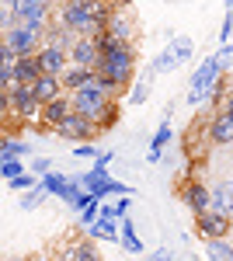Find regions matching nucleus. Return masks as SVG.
Returning a JSON list of instances; mask_svg holds the SVG:
<instances>
[{
	"label": "nucleus",
	"instance_id": "nucleus-14",
	"mask_svg": "<svg viewBox=\"0 0 233 261\" xmlns=\"http://www.w3.org/2000/svg\"><path fill=\"white\" fill-rule=\"evenodd\" d=\"M205 136H209L213 146H226V143H233V119L223 112V108L213 112V119L205 122Z\"/></svg>",
	"mask_w": 233,
	"mask_h": 261
},
{
	"label": "nucleus",
	"instance_id": "nucleus-51",
	"mask_svg": "<svg viewBox=\"0 0 233 261\" xmlns=\"http://www.w3.org/2000/svg\"><path fill=\"white\" fill-rule=\"evenodd\" d=\"M94 164H101V167H112V153H101Z\"/></svg>",
	"mask_w": 233,
	"mask_h": 261
},
{
	"label": "nucleus",
	"instance_id": "nucleus-25",
	"mask_svg": "<svg viewBox=\"0 0 233 261\" xmlns=\"http://www.w3.org/2000/svg\"><path fill=\"white\" fill-rule=\"evenodd\" d=\"M42 77L39 63H35V56H18L14 60V81L18 84H35Z\"/></svg>",
	"mask_w": 233,
	"mask_h": 261
},
{
	"label": "nucleus",
	"instance_id": "nucleus-39",
	"mask_svg": "<svg viewBox=\"0 0 233 261\" xmlns=\"http://www.w3.org/2000/svg\"><path fill=\"white\" fill-rule=\"evenodd\" d=\"M80 178H70V185H66V192H63V199L59 202H66V205H77V199H80Z\"/></svg>",
	"mask_w": 233,
	"mask_h": 261
},
{
	"label": "nucleus",
	"instance_id": "nucleus-6",
	"mask_svg": "<svg viewBox=\"0 0 233 261\" xmlns=\"http://www.w3.org/2000/svg\"><path fill=\"white\" fill-rule=\"evenodd\" d=\"M66 98H70V108H73L77 115H84V119H91V122H94V115L101 112V108H105V105H108V101H112L108 94H105V91H101L97 77H94L91 84H84L80 91L66 94Z\"/></svg>",
	"mask_w": 233,
	"mask_h": 261
},
{
	"label": "nucleus",
	"instance_id": "nucleus-4",
	"mask_svg": "<svg viewBox=\"0 0 233 261\" xmlns=\"http://www.w3.org/2000/svg\"><path fill=\"white\" fill-rule=\"evenodd\" d=\"M223 66H226V60L216 53V56H209V60H205V63H202V66L192 73V81H188V105H192V108L205 101V94H209L213 81L223 73Z\"/></svg>",
	"mask_w": 233,
	"mask_h": 261
},
{
	"label": "nucleus",
	"instance_id": "nucleus-55",
	"mask_svg": "<svg viewBox=\"0 0 233 261\" xmlns=\"http://www.w3.org/2000/svg\"><path fill=\"white\" fill-rule=\"evenodd\" d=\"M230 49H233V42H230Z\"/></svg>",
	"mask_w": 233,
	"mask_h": 261
},
{
	"label": "nucleus",
	"instance_id": "nucleus-21",
	"mask_svg": "<svg viewBox=\"0 0 233 261\" xmlns=\"http://www.w3.org/2000/svg\"><path fill=\"white\" fill-rule=\"evenodd\" d=\"M84 237H91V241H118V220L97 216V220L84 230Z\"/></svg>",
	"mask_w": 233,
	"mask_h": 261
},
{
	"label": "nucleus",
	"instance_id": "nucleus-30",
	"mask_svg": "<svg viewBox=\"0 0 233 261\" xmlns=\"http://www.w3.org/2000/svg\"><path fill=\"white\" fill-rule=\"evenodd\" d=\"M226 91H230V87H226V81H223V77H216V81H213V87H209V94H205V101L213 105L216 112L223 108V98H226Z\"/></svg>",
	"mask_w": 233,
	"mask_h": 261
},
{
	"label": "nucleus",
	"instance_id": "nucleus-43",
	"mask_svg": "<svg viewBox=\"0 0 233 261\" xmlns=\"http://www.w3.org/2000/svg\"><path fill=\"white\" fill-rule=\"evenodd\" d=\"M97 205H101V202H97ZM97 205H87V209H80V230H87V226L97 220Z\"/></svg>",
	"mask_w": 233,
	"mask_h": 261
},
{
	"label": "nucleus",
	"instance_id": "nucleus-1",
	"mask_svg": "<svg viewBox=\"0 0 233 261\" xmlns=\"http://www.w3.org/2000/svg\"><path fill=\"white\" fill-rule=\"evenodd\" d=\"M94 42H97V53H101L94 73L105 77L108 84H115L118 91H129L133 81H136V45L118 42L112 35H105V32H97Z\"/></svg>",
	"mask_w": 233,
	"mask_h": 261
},
{
	"label": "nucleus",
	"instance_id": "nucleus-37",
	"mask_svg": "<svg viewBox=\"0 0 233 261\" xmlns=\"http://www.w3.org/2000/svg\"><path fill=\"white\" fill-rule=\"evenodd\" d=\"M129 205H133V195H115V202H112V216H115V220H125V216H129Z\"/></svg>",
	"mask_w": 233,
	"mask_h": 261
},
{
	"label": "nucleus",
	"instance_id": "nucleus-42",
	"mask_svg": "<svg viewBox=\"0 0 233 261\" xmlns=\"http://www.w3.org/2000/svg\"><path fill=\"white\" fill-rule=\"evenodd\" d=\"M14 84V66H0V91H11Z\"/></svg>",
	"mask_w": 233,
	"mask_h": 261
},
{
	"label": "nucleus",
	"instance_id": "nucleus-11",
	"mask_svg": "<svg viewBox=\"0 0 233 261\" xmlns=\"http://www.w3.org/2000/svg\"><path fill=\"white\" fill-rule=\"evenodd\" d=\"M70 66H87V70H94L97 60H101V53H97V42L94 35H80L73 45H70Z\"/></svg>",
	"mask_w": 233,
	"mask_h": 261
},
{
	"label": "nucleus",
	"instance_id": "nucleus-44",
	"mask_svg": "<svg viewBox=\"0 0 233 261\" xmlns=\"http://www.w3.org/2000/svg\"><path fill=\"white\" fill-rule=\"evenodd\" d=\"M233 35V11H226V18H223V28H219V42L226 45V39Z\"/></svg>",
	"mask_w": 233,
	"mask_h": 261
},
{
	"label": "nucleus",
	"instance_id": "nucleus-15",
	"mask_svg": "<svg viewBox=\"0 0 233 261\" xmlns=\"http://www.w3.org/2000/svg\"><path fill=\"white\" fill-rule=\"evenodd\" d=\"M108 178H112V174H108V167L94 164L87 174H80V188H84V192H91V195L101 202L105 195H108Z\"/></svg>",
	"mask_w": 233,
	"mask_h": 261
},
{
	"label": "nucleus",
	"instance_id": "nucleus-33",
	"mask_svg": "<svg viewBox=\"0 0 233 261\" xmlns=\"http://www.w3.org/2000/svg\"><path fill=\"white\" fill-rule=\"evenodd\" d=\"M174 66H177V60H174V53H171V45H167V49H164V53L153 60V66H150V70H153V73H167V70H174Z\"/></svg>",
	"mask_w": 233,
	"mask_h": 261
},
{
	"label": "nucleus",
	"instance_id": "nucleus-36",
	"mask_svg": "<svg viewBox=\"0 0 233 261\" xmlns=\"http://www.w3.org/2000/svg\"><path fill=\"white\" fill-rule=\"evenodd\" d=\"M18 174H24V161H0V178L4 181L18 178Z\"/></svg>",
	"mask_w": 233,
	"mask_h": 261
},
{
	"label": "nucleus",
	"instance_id": "nucleus-9",
	"mask_svg": "<svg viewBox=\"0 0 233 261\" xmlns=\"http://www.w3.org/2000/svg\"><path fill=\"white\" fill-rule=\"evenodd\" d=\"M177 199H181V205H188L195 216L209 213V188H205V185H202L198 178H185V181H181V188H177Z\"/></svg>",
	"mask_w": 233,
	"mask_h": 261
},
{
	"label": "nucleus",
	"instance_id": "nucleus-19",
	"mask_svg": "<svg viewBox=\"0 0 233 261\" xmlns=\"http://www.w3.org/2000/svg\"><path fill=\"white\" fill-rule=\"evenodd\" d=\"M80 35H73L70 28H63L59 21H53L49 28H45V39H42V45H53V49H63V53H70V45L77 42Z\"/></svg>",
	"mask_w": 233,
	"mask_h": 261
},
{
	"label": "nucleus",
	"instance_id": "nucleus-23",
	"mask_svg": "<svg viewBox=\"0 0 233 261\" xmlns=\"http://www.w3.org/2000/svg\"><path fill=\"white\" fill-rule=\"evenodd\" d=\"M118 244H122L129 254H143V241L136 237V223L129 220V216L118 220Z\"/></svg>",
	"mask_w": 233,
	"mask_h": 261
},
{
	"label": "nucleus",
	"instance_id": "nucleus-29",
	"mask_svg": "<svg viewBox=\"0 0 233 261\" xmlns=\"http://www.w3.org/2000/svg\"><path fill=\"white\" fill-rule=\"evenodd\" d=\"M209 261H233V244L230 241H205Z\"/></svg>",
	"mask_w": 233,
	"mask_h": 261
},
{
	"label": "nucleus",
	"instance_id": "nucleus-38",
	"mask_svg": "<svg viewBox=\"0 0 233 261\" xmlns=\"http://www.w3.org/2000/svg\"><path fill=\"white\" fill-rule=\"evenodd\" d=\"M146 98H150V81L143 77L139 84H133V91H129V101H133V105H143Z\"/></svg>",
	"mask_w": 233,
	"mask_h": 261
},
{
	"label": "nucleus",
	"instance_id": "nucleus-5",
	"mask_svg": "<svg viewBox=\"0 0 233 261\" xmlns=\"http://www.w3.org/2000/svg\"><path fill=\"white\" fill-rule=\"evenodd\" d=\"M53 11H56V0H14V21L39 32L53 24Z\"/></svg>",
	"mask_w": 233,
	"mask_h": 261
},
{
	"label": "nucleus",
	"instance_id": "nucleus-31",
	"mask_svg": "<svg viewBox=\"0 0 233 261\" xmlns=\"http://www.w3.org/2000/svg\"><path fill=\"white\" fill-rule=\"evenodd\" d=\"M14 24V0H0V35H7Z\"/></svg>",
	"mask_w": 233,
	"mask_h": 261
},
{
	"label": "nucleus",
	"instance_id": "nucleus-40",
	"mask_svg": "<svg viewBox=\"0 0 233 261\" xmlns=\"http://www.w3.org/2000/svg\"><path fill=\"white\" fill-rule=\"evenodd\" d=\"M73 157H77V161H97L101 153H97V146H94V143H77Z\"/></svg>",
	"mask_w": 233,
	"mask_h": 261
},
{
	"label": "nucleus",
	"instance_id": "nucleus-8",
	"mask_svg": "<svg viewBox=\"0 0 233 261\" xmlns=\"http://www.w3.org/2000/svg\"><path fill=\"white\" fill-rule=\"evenodd\" d=\"M53 133H56L59 140H70V143H91V140L97 136L94 122H91V119H84V115H77L73 108H70V115L59 122Z\"/></svg>",
	"mask_w": 233,
	"mask_h": 261
},
{
	"label": "nucleus",
	"instance_id": "nucleus-53",
	"mask_svg": "<svg viewBox=\"0 0 233 261\" xmlns=\"http://www.w3.org/2000/svg\"><path fill=\"white\" fill-rule=\"evenodd\" d=\"M7 261H28V258H7Z\"/></svg>",
	"mask_w": 233,
	"mask_h": 261
},
{
	"label": "nucleus",
	"instance_id": "nucleus-2",
	"mask_svg": "<svg viewBox=\"0 0 233 261\" xmlns=\"http://www.w3.org/2000/svg\"><path fill=\"white\" fill-rule=\"evenodd\" d=\"M112 4L108 0H94V4H84V0H63L59 7V24L70 28L73 35H97L105 32V24L112 18Z\"/></svg>",
	"mask_w": 233,
	"mask_h": 261
},
{
	"label": "nucleus",
	"instance_id": "nucleus-47",
	"mask_svg": "<svg viewBox=\"0 0 233 261\" xmlns=\"http://www.w3.org/2000/svg\"><path fill=\"white\" fill-rule=\"evenodd\" d=\"M0 115L11 119V98H7V91H0Z\"/></svg>",
	"mask_w": 233,
	"mask_h": 261
},
{
	"label": "nucleus",
	"instance_id": "nucleus-52",
	"mask_svg": "<svg viewBox=\"0 0 233 261\" xmlns=\"http://www.w3.org/2000/svg\"><path fill=\"white\" fill-rule=\"evenodd\" d=\"M28 261H53L49 254H35V258H28Z\"/></svg>",
	"mask_w": 233,
	"mask_h": 261
},
{
	"label": "nucleus",
	"instance_id": "nucleus-45",
	"mask_svg": "<svg viewBox=\"0 0 233 261\" xmlns=\"http://www.w3.org/2000/svg\"><path fill=\"white\" fill-rule=\"evenodd\" d=\"M14 60H18V56L11 53V45L0 39V66H14Z\"/></svg>",
	"mask_w": 233,
	"mask_h": 261
},
{
	"label": "nucleus",
	"instance_id": "nucleus-22",
	"mask_svg": "<svg viewBox=\"0 0 233 261\" xmlns=\"http://www.w3.org/2000/svg\"><path fill=\"white\" fill-rule=\"evenodd\" d=\"M32 153V146L18 136H0V161H24Z\"/></svg>",
	"mask_w": 233,
	"mask_h": 261
},
{
	"label": "nucleus",
	"instance_id": "nucleus-7",
	"mask_svg": "<svg viewBox=\"0 0 233 261\" xmlns=\"http://www.w3.org/2000/svg\"><path fill=\"white\" fill-rule=\"evenodd\" d=\"M0 39L11 45V53L14 56H35L42 49V39H45V32L39 28H28V24H14L7 35H0Z\"/></svg>",
	"mask_w": 233,
	"mask_h": 261
},
{
	"label": "nucleus",
	"instance_id": "nucleus-18",
	"mask_svg": "<svg viewBox=\"0 0 233 261\" xmlns=\"http://www.w3.org/2000/svg\"><path fill=\"white\" fill-rule=\"evenodd\" d=\"M91 81H94V70H87V66H66V70L59 73V84H63L66 94L80 91L84 84H91Z\"/></svg>",
	"mask_w": 233,
	"mask_h": 261
},
{
	"label": "nucleus",
	"instance_id": "nucleus-32",
	"mask_svg": "<svg viewBox=\"0 0 233 261\" xmlns=\"http://www.w3.org/2000/svg\"><path fill=\"white\" fill-rule=\"evenodd\" d=\"M192 49H195L192 39H185V35L171 42V53H174V60H177V63H188V60H192Z\"/></svg>",
	"mask_w": 233,
	"mask_h": 261
},
{
	"label": "nucleus",
	"instance_id": "nucleus-54",
	"mask_svg": "<svg viewBox=\"0 0 233 261\" xmlns=\"http://www.w3.org/2000/svg\"><path fill=\"white\" fill-rule=\"evenodd\" d=\"M84 4H94V0H84Z\"/></svg>",
	"mask_w": 233,
	"mask_h": 261
},
{
	"label": "nucleus",
	"instance_id": "nucleus-17",
	"mask_svg": "<svg viewBox=\"0 0 233 261\" xmlns=\"http://www.w3.org/2000/svg\"><path fill=\"white\" fill-rule=\"evenodd\" d=\"M70 115V98L63 94V98L56 101H49V105H42V112H39V125L42 129H56L59 122Z\"/></svg>",
	"mask_w": 233,
	"mask_h": 261
},
{
	"label": "nucleus",
	"instance_id": "nucleus-34",
	"mask_svg": "<svg viewBox=\"0 0 233 261\" xmlns=\"http://www.w3.org/2000/svg\"><path fill=\"white\" fill-rule=\"evenodd\" d=\"M42 199H45V188H42V185H35L32 192H24V195H21V209H24V213H28V209H39Z\"/></svg>",
	"mask_w": 233,
	"mask_h": 261
},
{
	"label": "nucleus",
	"instance_id": "nucleus-10",
	"mask_svg": "<svg viewBox=\"0 0 233 261\" xmlns=\"http://www.w3.org/2000/svg\"><path fill=\"white\" fill-rule=\"evenodd\" d=\"M195 226H198V233L205 237V241H226L233 230V220L230 216H223V213H202V216H195Z\"/></svg>",
	"mask_w": 233,
	"mask_h": 261
},
{
	"label": "nucleus",
	"instance_id": "nucleus-46",
	"mask_svg": "<svg viewBox=\"0 0 233 261\" xmlns=\"http://www.w3.org/2000/svg\"><path fill=\"white\" fill-rule=\"evenodd\" d=\"M108 195H133V192H129V185H122V181H112V178H108Z\"/></svg>",
	"mask_w": 233,
	"mask_h": 261
},
{
	"label": "nucleus",
	"instance_id": "nucleus-20",
	"mask_svg": "<svg viewBox=\"0 0 233 261\" xmlns=\"http://www.w3.org/2000/svg\"><path fill=\"white\" fill-rule=\"evenodd\" d=\"M32 91H35L39 105H49V101H56V98L66 94V91H63V84H59V77H39V81L32 84Z\"/></svg>",
	"mask_w": 233,
	"mask_h": 261
},
{
	"label": "nucleus",
	"instance_id": "nucleus-48",
	"mask_svg": "<svg viewBox=\"0 0 233 261\" xmlns=\"http://www.w3.org/2000/svg\"><path fill=\"white\" fill-rule=\"evenodd\" d=\"M146 261H171V251H167V247H157V251H153Z\"/></svg>",
	"mask_w": 233,
	"mask_h": 261
},
{
	"label": "nucleus",
	"instance_id": "nucleus-24",
	"mask_svg": "<svg viewBox=\"0 0 233 261\" xmlns=\"http://www.w3.org/2000/svg\"><path fill=\"white\" fill-rule=\"evenodd\" d=\"M167 119H171V112L164 115V122H160V129H157L153 143H150V153H146V161H150V164H160V161H164V146L171 143V125H167Z\"/></svg>",
	"mask_w": 233,
	"mask_h": 261
},
{
	"label": "nucleus",
	"instance_id": "nucleus-16",
	"mask_svg": "<svg viewBox=\"0 0 233 261\" xmlns=\"http://www.w3.org/2000/svg\"><path fill=\"white\" fill-rule=\"evenodd\" d=\"M209 209L213 213H223V216H230L233 220V181H219L209 188Z\"/></svg>",
	"mask_w": 233,
	"mask_h": 261
},
{
	"label": "nucleus",
	"instance_id": "nucleus-50",
	"mask_svg": "<svg viewBox=\"0 0 233 261\" xmlns=\"http://www.w3.org/2000/svg\"><path fill=\"white\" fill-rule=\"evenodd\" d=\"M53 261H73V251H70V244H66V247H63V251H59Z\"/></svg>",
	"mask_w": 233,
	"mask_h": 261
},
{
	"label": "nucleus",
	"instance_id": "nucleus-26",
	"mask_svg": "<svg viewBox=\"0 0 233 261\" xmlns=\"http://www.w3.org/2000/svg\"><path fill=\"white\" fill-rule=\"evenodd\" d=\"M39 185L45 188V195H56V199H63V192H66V185H70V174H59V171H49L45 178H39Z\"/></svg>",
	"mask_w": 233,
	"mask_h": 261
},
{
	"label": "nucleus",
	"instance_id": "nucleus-12",
	"mask_svg": "<svg viewBox=\"0 0 233 261\" xmlns=\"http://www.w3.org/2000/svg\"><path fill=\"white\" fill-rule=\"evenodd\" d=\"M105 35H112V39L133 45V35H136V21H133V14H129L125 7H115L112 18H108V24H105Z\"/></svg>",
	"mask_w": 233,
	"mask_h": 261
},
{
	"label": "nucleus",
	"instance_id": "nucleus-35",
	"mask_svg": "<svg viewBox=\"0 0 233 261\" xmlns=\"http://www.w3.org/2000/svg\"><path fill=\"white\" fill-rule=\"evenodd\" d=\"M7 185H11L14 192H32V188L39 185V178H35L32 171H24V174H18V178H11V181H7Z\"/></svg>",
	"mask_w": 233,
	"mask_h": 261
},
{
	"label": "nucleus",
	"instance_id": "nucleus-3",
	"mask_svg": "<svg viewBox=\"0 0 233 261\" xmlns=\"http://www.w3.org/2000/svg\"><path fill=\"white\" fill-rule=\"evenodd\" d=\"M7 98H11V125L14 129L24 125V122H39L42 105L35 98V91H32V84H14L7 91Z\"/></svg>",
	"mask_w": 233,
	"mask_h": 261
},
{
	"label": "nucleus",
	"instance_id": "nucleus-27",
	"mask_svg": "<svg viewBox=\"0 0 233 261\" xmlns=\"http://www.w3.org/2000/svg\"><path fill=\"white\" fill-rule=\"evenodd\" d=\"M115 122H118V105H115V101H108V105L94 115V129H97V133H108V129H115Z\"/></svg>",
	"mask_w": 233,
	"mask_h": 261
},
{
	"label": "nucleus",
	"instance_id": "nucleus-28",
	"mask_svg": "<svg viewBox=\"0 0 233 261\" xmlns=\"http://www.w3.org/2000/svg\"><path fill=\"white\" fill-rule=\"evenodd\" d=\"M70 251H73V261H101V254H97V247L91 237H80V241L70 244Z\"/></svg>",
	"mask_w": 233,
	"mask_h": 261
},
{
	"label": "nucleus",
	"instance_id": "nucleus-41",
	"mask_svg": "<svg viewBox=\"0 0 233 261\" xmlns=\"http://www.w3.org/2000/svg\"><path fill=\"white\" fill-rule=\"evenodd\" d=\"M28 171H32L35 178H45V174L53 171V161H49V157H39V161H32V167H28Z\"/></svg>",
	"mask_w": 233,
	"mask_h": 261
},
{
	"label": "nucleus",
	"instance_id": "nucleus-49",
	"mask_svg": "<svg viewBox=\"0 0 233 261\" xmlns=\"http://www.w3.org/2000/svg\"><path fill=\"white\" fill-rule=\"evenodd\" d=\"M223 112H226V115L233 119V87L226 91V98H223Z\"/></svg>",
	"mask_w": 233,
	"mask_h": 261
},
{
	"label": "nucleus",
	"instance_id": "nucleus-13",
	"mask_svg": "<svg viewBox=\"0 0 233 261\" xmlns=\"http://www.w3.org/2000/svg\"><path fill=\"white\" fill-rule=\"evenodd\" d=\"M35 63H39L42 77H59L66 66H70V56L63 53V49H53V45H42L39 53H35Z\"/></svg>",
	"mask_w": 233,
	"mask_h": 261
}]
</instances>
